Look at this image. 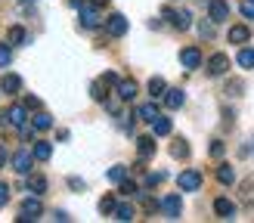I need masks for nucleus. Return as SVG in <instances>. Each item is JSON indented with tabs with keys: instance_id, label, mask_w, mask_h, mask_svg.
I'll use <instances>...</instances> for the list:
<instances>
[{
	"instance_id": "0eeeda50",
	"label": "nucleus",
	"mask_w": 254,
	"mask_h": 223,
	"mask_svg": "<svg viewBox=\"0 0 254 223\" xmlns=\"http://www.w3.org/2000/svg\"><path fill=\"white\" fill-rule=\"evenodd\" d=\"M3 118H6L9 127H16V130H19V127H25V121H28V109H25V106H9Z\"/></svg>"
},
{
	"instance_id": "412c9836",
	"label": "nucleus",
	"mask_w": 254,
	"mask_h": 223,
	"mask_svg": "<svg viewBox=\"0 0 254 223\" xmlns=\"http://www.w3.org/2000/svg\"><path fill=\"white\" fill-rule=\"evenodd\" d=\"M171 155H174V158H180V161L189 158V143L183 140V136H174V143H171Z\"/></svg>"
},
{
	"instance_id": "6ab92c4d",
	"label": "nucleus",
	"mask_w": 254,
	"mask_h": 223,
	"mask_svg": "<svg viewBox=\"0 0 254 223\" xmlns=\"http://www.w3.org/2000/svg\"><path fill=\"white\" fill-rule=\"evenodd\" d=\"M31 127H34V130H50V127H53V118H50L47 112L37 109L34 115H31Z\"/></svg>"
},
{
	"instance_id": "ea45409f",
	"label": "nucleus",
	"mask_w": 254,
	"mask_h": 223,
	"mask_svg": "<svg viewBox=\"0 0 254 223\" xmlns=\"http://www.w3.org/2000/svg\"><path fill=\"white\" fill-rule=\"evenodd\" d=\"M6 202H9V186H6V183H0V208H3Z\"/></svg>"
},
{
	"instance_id": "f257e3e1",
	"label": "nucleus",
	"mask_w": 254,
	"mask_h": 223,
	"mask_svg": "<svg viewBox=\"0 0 254 223\" xmlns=\"http://www.w3.org/2000/svg\"><path fill=\"white\" fill-rule=\"evenodd\" d=\"M22 217H19V223H31V220H37V217H41L44 214V205H41V198H25V202H22Z\"/></svg>"
},
{
	"instance_id": "a211bd4d",
	"label": "nucleus",
	"mask_w": 254,
	"mask_h": 223,
	"mask_svg": "<svg viewBox=\"0 0 254 223\" xmlns=\"http://www.w3.org/2000/svg\"><path fill=\"white\" fill-rule=\"evenodd\" d=\"M136 152H139V158H152V155H155V140H152V136H139V140H136Z\"/></svg>"
},
{
	"instance_id": "c9c22d12",
	"label": "nucleus",
	"mask_w": 254,
	"mask_h": 223,
	"mask_svg": "<svg viewBox=\"0 0 254 223\" xmlns=\"http://www.w3.org/2000/svg\"><path fill=\"white\" fill-rule=\"evenodd\" d=\"M239 9H242L245 19H254V0H242V6H239Z\"/></svg>"
},
{
	"instance_id": "2f4dec72",
	"label": "nucleus",
	"mask_w": 254,
	"mask_h": 223,
	"mask_svg": "<svg viewBox=\"0 0 254 223\" xmlns=\"http://www.w3.org/2000/svg\"><path fill=\"white\" fill-rule=\"evenodd\" d=\"M12 62V44H0V68H9Z\"/></svg>"
},
{
	"instance_id": "4c0bfd02",
	"label": "nucleus",
	"mask_w": 254,
	"mask_h": 223,
	"mask_svg": "<svg viewBox=\"0 0 254 223\" xmlns=\"http://www.w3.org/2000/svg\"><path fill=\"white\" fill-rule=\"evenodd\" d=\"M22 106H25V109H31V112H37V109H41V99H37V96H25V99H22Z\"/></svg>"
},
{
	"instance_id": "79ce46f5",
	"label": "nucleus",
	"mask_w": 254,
	"mask_h": 223,
	"mask_svg": "<svg viewBox=\"0 0 254 223\" xmlns=\"http://www.w3.org/2000/svg\"><path fill=\"white\" fill-rule=\"evenodd\" d=\"M68 186H71L74 192H81V189H84V180H78V177H71V180H68Z\"/></svg>"
},
{
	"instance_id": "58836bf2",
	"label": "nucleus",
	"mask_w": 254,
	"mask_h": 223,
	"mask_svg": "<svg viewBox=\"0 0 254 223\" xmlns=\"http://www.w3.org/2000/svg\"><path fill=\"white\" fill-rule=\"evenodd\" d=\"M103 81H106L109 87H118V81H121V78H118L115 71H106V74H103Z\"/></svg>"
},
{
	"instance_id": "4be33fe9",
	"label": "nucleus",
	"mask_w": 254,
	"mask_h": 223,
	"mask_svg": "<svg viewBox=\"0 0 254 223\" xmlns=\"http://www.w3.org/2000/svg\"><path fill=\"white\" fill-rule=\"evenodd\" d=\"M136 118L152 124V121L158 118V106H155V103H146V106H139V109H136Z\"/></svg>"
},
{
	"instance_id": "9b49d317",
	"label": "nucleus",
	"mask_w": 254,
	"mask_h": 223,
	"mask_svg": "<svg viewBox=\"0 0 254 223\" xmlns=\"http://www.w3.org/2000/svg\"><path fill=\"white\" fill-rule=\"evenodd\" d=\"M208 16H211V22H226L230 6H226L223 0H208Z\"/></svg>"
},
{
	"instance_id": "c756f323",
	"label": "nucleus",
	"mask_w": 254,
	"mask_h": 223,
	"mask_svg": "<svg viewBox=\"0 0 254 223\" xmlns=\"http://www.w3.org/2000/svg\"><path fill=\"white\" fill-rule=\"evenodd\" d=\"M115 220L130 223V220H133V205H118V208H115Z\"/></svg>"
},
{
	"instance_id": "dca6fc26",
	"label": "nucleus",
	"mask_w": 254,
	"mask_h": 223,
	"mask_svg": "<svg viewBox=\"0 0 254 223\" xmlns=\"http://www.w3.org/2000/svg\"><path fill=\"white\" fill-rule=\"evenodd\" d=\"M183 103H186V93L183 90H177V87L164 90V106H168V109H180Z\"/></svg>"
},
{
	"instance_id": "7ed1b4c3",
	"label": "nucleus",
	"mask_w": 254,
	"mask_h": 223,
	"mask_svg": "<svg viewBox=\"0 0 254 223\" xmlns=\"http://www.w3.org/2000/svg\"><path fill=\"white\" fill-rule=\"evenodd\" d=\"M158 205H161V214H164V217H171V220H177V217H180V211H183V202H180V195H177V192L164 195Z\"/></svg>"
},
{
	"instance_id": "2eb2a0df",
	"label": "nucleus",
	"mask_w": 254,
	"mask_h": 223,
	"mask_svg": "<svg viewBox=\"0 0 254 223\" xmlns=\"http://www.w3.org/2000/svg\"><path fill=\"white\" fill-rule=\"evenodd\" d=\"M0 90H3V93H19L22 90V78H19V74H3V78H0Z\"/></svg>"
},
{
	"instance_id": "b1692460",
	"label": "nucleus",
	"mask_w": 254,
	"mask_h": 223,
	"mask_svg": "<svg viewBox=\"0 0 254 223\" xmlns=\"http://www.w3.org/2000/svg\"><path fill=\"white\" fill-rule=\"evenodd\" d=\"M164 90H168L164 78H152V81H149V96H152V99H161V96H164Z\"/></svg>"
},
{
	"instance_id": "cd10ccee",
	"label": "nucleus",
	"mask_w": 254,
	"mask_h": 223,
	"mask_svg": "<svg viewBox=\"0 0 254 223\" xmlns=\"http://www.w3.org/2000/svg\"><path fill=\"white\" fill-rule=\"evenodd\" d=\"M115 208H118V202H115V195H103L99 198V214H115Z\"/></svg>"
},
{
	"instance_id": "c03bdc74",
	"label": "nucleus",
	"mask_w": 254,
	"mask_h": 223,
	"mask_svg": "<svg viewBox=\"0 0 254 223\" xmlns=\"http://www.w3.org/2000/svg\"><path fill=\"white\" fill-rule=\"evenodd\" d=\"M68 3H71L74 9H81V6H84V0H68Z\"/></svg>"
},
{
	"instance_id": "72a5a7b5",
	"label": "nucleus",
	"mask_w": 254,
	"mask_h": 223,
	"mask_svg": "<svg viewBox=\"0 0 254 223\" xmlns=\"http://www.w3.org/2000/svg\"><path fill=\"white\" fill-rule=\"evenodd\" d=\"M164 177H168L164 170H155V173H149V177H146V186H158V183H164Z\"/></svg>"
},
{
	"instance_id": "473e14b6",
	"label": "nucleus",
	"mask_w": 254,
	"mask_h": 223,
	"mask_svg": "<svg viewBox=\"0 0 254 223\" xmlns=\"http://www.w3.org/2000/svg\"><path fill=\"white\" fill-rule=\"evenodd\" d=\"M208 152H211V158H223V152H226V146H223L220 140H214V143L208 146Z\"/></svg>"
},
{
	"instance_id": "1a4fd4ad",
	"label": "nucleus",
	"mask_w": 254,
	"mask_h": 223,
	"mask_svg": "<svg viewBox=\"0 0 254 223\" xmlns=\"http://www.w3.org/2000/svg\"><path fill=\"white\" fill-rule=\"evenodd\" d=\"M106 31H109L112 37H124V34H127V19L121 16V12H112L109 22H106Z\"/></svg>"
},
{
	"instance_id": "bb28decb",
	"label": "nucleus",
	"mask_w": 254,
	"mask_h": 223,
	"mask_svg": "<svg viewBox=\"0 0 254 223\" xmlns=\"http://www.w3.org/2000/svg\"><path fill=\"white\" fill-rule=\"evenodd\" d=\"M217 180H220L223 186H233V183H236V170H233L230 165H220V167H217Z\"/></svg>"
},
{
	"instance_id": "39448f33",
	"label": "nucleus",
	"mask_w": 254,
	"mask_h": 223,
	"mask_svg": "<svg viewBox=\"0 0 254 223\" xmlns=\"http://www.w3.org/2000/svg\"><path fill=\"white\" fill-rule=\"evenodd\" d=\"M99 22H103L99 6L96 3H84L81 6V25H84V28H99Z\"/></svg>"
},
{
	"instance_id": "37998d69",
	"label": "nucleus",
	"mask_w": 254,
	"mask_h": 223,
	"mask_svg": "<svg viewBox=\"0 0 254 223\" xmlns=\"http://www.w3.org/2000/svg\"><path fill=\"white\" fill-rule=\"evenodd\" d=\"M3 165H6V149L0 146V167H3Z\"/></svg>"
},
{
	"instance_id": "f03ea898",
	"label": "nucleus",
	"mask_w": 254,
	"mask_h": 223,
	"mask_svg": "<svg viewBox=\"0 0 254 223\" xmlns=\"http://www.w3.org/2000/svg\"><path fill=\"white\" fill-rule=\"evenodd\" d=\"M164 16L174 22L177 31H189V28H192V12H189V9H164Z\"/></svg>"
},
{
	"instance_id": "f3484780",
	"label": "nucleus",
	"mask_w": 254,
	"mask_h": 223,
	"mask_svg": "<svg viewBox=\"0 0 254 223\" xmlns=\"http://www.w3.org/2000/svg\"><path fill=\"white\" fill-rule=\"evenodd\" d=\"M152 130H155V136H168V133L174 130V121H171V118H164L161 112H158V118L152 121Z\"/></svg>"
},
{
	"instance_id": "5701e85b",
	"label": "nucleus",
	"mask_w": 254,
	"mask_h": 223,
	"mask_svg": "<svg viewBox=\"0 0 254 223\" xmlns=\"http://www.w3.org/2000/svg\"><path fill=\"white\" fill-rule=\"evenodd\" d=\"M31 152H34V161H50V155H53V146L44 143V140H37Z\"/></svg>"
},
{
	"instance_id": "7c9ffc66",
	"label": "nucleus",
	"mask_w": 254,
	"mask_h": 223,
	"mask_svg": "<svg viewBox=\"0 0 254 223\" xmlns=\"http://www.w3.org/2000/svg\"><path fill=\"white\" fill-rule=\"evenodd\" d=\"M106 87H109L106 81H96V84L90 87V96L96 99V103H103V99H109V93H106Z\"/></svg>"
},
{
	"instance_id": "c85d7f7f",
	"label": "nucleus",
	"mask_w": 254,
	"mask_h": 223,
	"mask_svg": "<svg viewBox=\"0 0 254 223\" xmlns=\"http://www.w3.org/2000/svg\"><path fill=\"white\" fill-rule=\"evenodd\" d=\"M106 177H109V183H121V180H127V167L124 165H115V167L106 170Z\"/></svg>"
},
{
	"instance_id": "a878e982",
	"label": "nucleus",
	"mask_w": 254,
	"mask_h": 223,
	"mask_svg": "<svg viewBox=\"0 0 254 223\" xmlns=\"http://www.w3.org/2000/svg\"><path fill=\"white\" fill-rule=\"evenodd\" d=\"M6 37H9V44H28V31H25L22 25H12Z\"/></svg>"
},
{
	"instance_id": "a19ab883",
	"label": "nucleus",
	"mask_w": 254,
	"mask_h": 223,
	"mask_svg": "<svg viewBox=\"0 0 254 223\" xmlns=\"http://www.w3.org/2000/svg\"><path fill=\"white\" fill-rule=\"evenodd\" d=\"M198 31H201V37H214V28H211L208 22H201V25H198Z\"/></svg>"
},
{
	"instance_id": "f704fd0d",
	"label": "nucleus",
	"mask_w": 254,
	"mask_h": 223,
	"mask_svg": "<svg viewBox=\"0 0 254 223\" xmlns=\"http://www.w3.org/2000/svg\"><path fill=\"white\" fill-rule=\"evenodd\" d=\"M118 186H121V195H136V183L133 180H121Z\"/></svg>"
},
{
	"instance_id": "e433bc0d",
	"label": "nucleus",
	"mask_w": 254,
	"mask_h": 223,
	"mask_svg": "<svg viewBox=\"0 0 254 223\" xmlns=\"http://www.w3.org/2000/svg\"><path fill=\"white\" fill-rule=\"evenodd\" d=\"M226 96H242V84L230 81V84H226Z\"/></svg>"
},
{
	"instance_id": "20e7f679",
	"label": "nucleus",
	"mask_w": 254,
	"mask_h": 223,
	"mask_svg": "<svg viewBox=\"0 0 254 223\" xmlns=\"http://www.w3.org/2000/svg\"><path fill=\"white\" fill-rule=\"evenodd\" d=\"M31 165H34V152H12V170H16V173L28 177Z\"/></svg>"
},
{
	"instance_id": "393cba45",
	"label": "nucleus",
	"mask_w": 254,
	"mask_h": 223,
	"mask_svg": "<svg viewBox=\"0 0 254 223\" xmlns=\"http://www.w3.org/2000/svg\"><path fill=\"white\" fill-rule=\"evenodd\" d=\"M236 62L242 68H254V50L251 47H242V50H239V56H236Z\"/></svg>"
},
{
	"instance_id": "ddd939ff",
	"label": "nucleus",
	"mask_w": 254,
	"mask_h": 223,
	"mask_svg": "<svg viewBox=\"0 0 254 223\" xmlns=\"http://www.w3.org/2000/svg\"><path fill=\"white\" fill-rule=\"evenodd\" d=\"M214 211H217V217H223V220H230V217H236V205L230 202V198H214Z\"/></svg>"
},
{
	"instance_id": "6e6552de",
	"label": "nucleus",
	"mask_w": 254,
	"mask_h": 223,
	"mask_svg": "<svg viewBox=\"0 0 254 223\" xmlns=\"http://www.w3.org/2000/svg\"><path fill=\"white\" fill-rule=\"evenodd\" d=\"M177 186H180L183 192H195L201 186V173L198 170H183L180 177H177Z\"/></svg>"
},
{
	"instance_id": "aec40b11",
	"label": "nucleus",
	"mask_w": 254,
	"mask_h": 223,
	"mask_svg": "<svg viewBox=\"0 0 254 223\" xmlns=\"http://www.w3.org/2000/svg\"><path fill=\"white\" fill-rule=\"evenodd\" d=\"M25 186H28V192H47V177H41V173H28V180H25Z\"/></svg>"
},
{
	"instance_id": "f8f14e48",
	"label": "nucleus",
	"mask_w": 254,
	"mask_h": 223,
	"mask_svg": "<svg viewBox=\"0 0 254 223\" xmlns=\"http://www.w3.org/2000/svg\"><path fill=\"white\" fill-rule=\"evenodd\" d=\"M248 41H251V28H248V25H233V28H230V44L245 47Z\"/></svg>"
},
{
	"instance_id": "423d86ee",
	"label": "nucleus",
	"mask_w": 254,
	"mask_h": 223,
	"mask_svg": "<svg viewBox=\"0 0 254 223\" xmlns=\"http://www.w3.org/2000/svg\"><path fill=\"white\" fill-rule=\"evenodd\" d=\"M230 71V56H223V53H214L208 59V74L211 78H220V74Z\"/></svg>"
},
{
	"instance_id": "4468645a",
	"label": "nucleus",
	"mask_w": 254,
	"mask_h": 223,
	"mask_svg": "<svg viewBox=\"0 0 254 223\" xmlns=\"http://www.w3.org/2000/svg\"><path fill=\"white\" fill-rule=\"evenodd\" d=\"M136 90H139V87H136V81H133V78H124V81H118V96L124 99V103H130V99L136 96Z\"/></svg>"
},
{
	"instance_id": "9d476101",
	"label": "nucleus",
	"mask_w": 254,
	"mask_h": 223,
	"mask_svg": "<svg viewBox=\"0 0 254 223\" xmlns=\"http://www.w3.org/2000/svg\"><path fill=\"white\" fill-rule=\"evenodd\" d=\"M180 62H183L186 71H189V68H198V65H201V50H198V47H186V50H180Z\"/></svg>"
}]
</instances>
